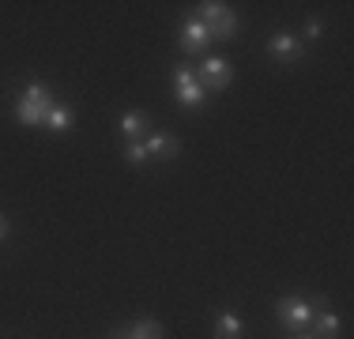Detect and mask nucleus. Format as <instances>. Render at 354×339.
I'll use <instances>...</instances> for the list:
<instances>
[{
  "mask_svg": "<svg viewBox=\"0 0 354 339\" xmlns=\"http://www.w3.org/2000/svg\"><path fill=\"white\" fill-rule=\"evenodd\" d=\"M53 91L46 87V83H27L19 95V106H15V117H19V125H27V129H38V125H46L49 109H53Z\"/></svg>",
  "mask_w": 354,
  "mask_h": 339,
  "instance_id": "nucleus-1",
  "label": "nucleus"
},
{
  "mask_svg": "<svg viewBox=\"0 0 354 339\" xmlns=\"http://www.w3.org/2000/svg\"><path fill=\"white\" fill-rule=\"evenodd\" d=\"M200 8V23L207 27L212 34V42H230L234 34H238V15H234L230 4H223V0H204Z\"/></svg>",
  "mask_w": 354,
  "mask_h": 339,
  "instance_id": "nucleus-2",
  "label": "nucleus"
},
{
  "mask_svg": "<svg viewBox=\"0 0 354 339\" xmlns=\"http://www.w3.org/2000/svg\"><path fill=\"white\" fill-rule=\"evenodd\" d=\"M174 95H177V106H185V109H200L207 102L204 83L196 80V72H192L189 64H177L174 68Z\"/></svg>",
  "mask_w": 354,
  "mask_h": 339,
  "instance_id": "nucleus-3",
  "label": "nucleus"
},
{
  "mask_svg": "<svg viewBox=\"0 0 354 339\" xmlns=\"http://www.w3.org/2000/svg\"><path fill=\"white\" fill-rule=\"evenodd\" d=\"M275 313H279L283 328H290V332H306L309 320H313V302H309V298H298V294H290V298H279Z\"/></svg>",
  "mask_w": 354,
  "mask_h": 339,
  "instance_id": "nucleus-4",
  "label": "nucleus"
},
{
  "mask_svg": "<svg viewBox=\"0 0 354 339\" xmlns=\"http://www.w3.org/2000/svg\"><path fill=\"white\" fill-rule=\"evenodd\" d=\"M200 83H204V91H226L230 87V80H234V68L226 57H204L200 61V75H196Z\"/></svg>",
  "mask_w": 354,
  "mask_h": 339,
  "instance_id": "nucleus-5",
  "label": "nucleus"
},
{
  "mask_svg": "<svg viewBox=\"0 0 354 339\" xmlns=\"http://www.w3.org/2000/svg\"><path fill=\"white\" fill-rule=\"evenodd\" d=\"M309 328H313L317 339H335V336H339V328H343V320H339V313H335V309H328L324 298H317V302H313V320H309Z\"/></svg>",
  "mask_w": 354,
  "mask_h": 339,
  "instance_id": "nucleus-6",
  "label": "nucleus"
},
{
  "mask_svg": "<svg viewBox=\"0 0 354 339\" xmlns=\"http://www.w3.org/2000/svg\"><path fill=\"white\" fill-rule=\"evenodd\" d=\"M207 42H212V34H207V27L200 19H185L181 30H177V46H181L185 53H204Z\"/></svg>",
  "mask_w": 354,
  "mask_h": 339,
  "instance_id": "nucleus-7",
  "label": "nucleus"
},
{
  "mask_svg": "<svg viewBox=\"0 0 354 339\" xmlns=\"http://www.w3.org/2000/svg\"><path fill=\"white\" fill-rule=\"evenodd\" d=\"M268 53L283 57V61H294V57H301V53H306V46H301V38H298V34L279 30V34H272V38H268Z\"/></svg>",
  "mask_w": 354,
  "mask_h": 339,
  "instance_id": "nucleus-8",
  "label": "nucleus"
},
{
  "mask_svg": "<svg viewBox=\"0 0 354 339\" xmlns=\"http://www.w3.org/2000/svg\"><path fill=\"white\" fill-rule=\"evenodd\" d=\"M143 147H147V158H174L177 151H181V143L166 132H151L147 140H143Z\"/></svg>",
  "mask_w": 354,
  "mask_h": 339,
  "instance_id": "nucleus-9",
  "label": "nucleus"
},
{
  "mask_svg": "<svg viewBox=\"0 0 354 339\" xmlns=\"http://www.w3.org/2000/svg\"><path fill=\"white\" fill-rule=\"evenodd\" d=\"M241 336H245V320L230 309L218 313L215 317V339H241Z\"/></svg>",
  "mask_w": 354,
  "mask_h": 339,
  "instance_id": "nucleus-10",
  "label": "nucleus"
},
{
  "mask_svg": "<svg viewBox=\"0 0 354 339\" xmlns=\"http://www.w3.org/2000/svg\"><path fill=\"white\" fill-rule=\"evenodd\" d=\"M147 129H151V113H143V109H132V113L121 117V132L129 136V140H140Z\"/></svg>",
  "mask_w": 354,
  "mask_h": 339,
  "instance_id": "nucleus-11",
  "label": "nucleus"
},
{
  "mask_svg": "<svg viewBox=\"0 0 354 339\" xmlns=\"http://www.w3.org/2000/svg\"><path fill=\"white\" fill-rule=\"evenodd\" d=\"M72 125H75V113H72L68 106H64V102L49 109V117H46V129H49V132H68Z\"/></svg>",
  "mask_w": 354,
  "mask_h": 339,
  "instance_id": "nucleus-12",
  "label": "nucleus"
},
{
  "mask_svg": "<svg viewBox=\"0 0 354 339\" xmlns=\"http://www.w3.org/2000/svg\"><path fill=\"white\" fill-rule=\"evenodd\" d=\"M121 336L124 339H162V324H158V320H136V324H129Z\"/></svg>",
  "mask_w": 354,
  "mask_h": 339,
  "instance_id": "nucleus-13",
  "label": "nucleus"
},
{
  "mask_svg": "<svg viewBox=\"0 0 354 339\" xmlns=\"http://www.w3.org/2000/svg\"><path fill=\"white\" fill-rule=\"evenodd\" d=\"M124 158H129L132 166H143V163H147V147H143V140H129V147H124Z\"/></svg>",
  "mask_w": 354,
  "mask_h": 339,
  "instance_id": "nucleus-14",
  "label": "nucleus"
},
{
  "mask_svg": "<svg viewBox=\"0 0 354 339\" xmlns=\"http://www.w3.org/2000/svg\"><path fill=\"white\" fill-rule=\"evenodd\" d=\"M4 237H8V219L0 215V241H4Z\"/></svg>",
  "mask_w": 354,
  "mask_h": 339,
  "instance_id": "nucleus-15",
  "label": "nucleus"
},
{
  "mask_svg": "<svg viewBox=\"0 0 354 339\" xmlns=\"http://www.w3.org/2000/svg\"><path fill=\"white\" fill-rule=\"evenodd\" d=\"M294 339H317L313 332H294Z\"/></svg>",
  "mask_w": 354,
  "mask_h": 339,
  "instance_id": "nucleus-16",
  "label": "nucleus"
},
{
  "mask_svg": "<svg viewBox=\"0 0 354 339\" xmlns=\"http://www.w3.org/2000/svg\"><path fill=\"white\" fill-rule=\"evenodd\" d=\"M109 339H124V336H121V332H113V336H109Z\"/></svg>",
  "mask_w": 354,
  "mask_h": 339,
  "instance_id": "nucleus-17",
  "label": "nucleus"
}]
</instances>
